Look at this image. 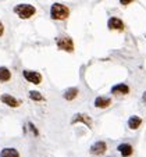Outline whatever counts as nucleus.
I'll list each match as a JSON object with an SVG mask.
<instances>
[{"mask_svg":"<svg viewBox=\"0 0 146 157\" xmlns=\"http://www.w3.org/2000/svg\"><path fill=\"white\" fill-rule=\"evenodd\" d=\"M50 17L52 20L64 21L70 17V9L61 3H54L50 7Z\"/></svg>","mask_w":146,"mask_h":157,"instance_id":"1","label":"nucleus"},{"mask_svg":"<svg viewBox=\"0 0 146 157\" xmlns=\"http://www.w3.org/2000/svg\"><path fill=\"white\" fill-rule=\"evenodd\" d=\"M14 13L21 18V20H28L32 15H35L36 9L32 4H17L14 7Z\"/></svg>","mask_w":146,"mask_h":157,"instance_id":"2","label":"nucleus"},{"mask_svg":"<svg viewBox=\"0 0 146 157\" xmlns=\"http://www.w3.org/2000/svg\"><path fill=\"white\" fill-rule=\"evenodd\" d=\"M56 44L60 50L68 52V53H72L74 52V42L70 36H59L56 38Z\"/></svg>","mask_w":146,"mask_h":157,"instance_id":"3","label":"nucleus"},{"mask_svg":"<svg viewBox=\"0 0 146 157\" xmlns=\"http://www.w3.org/2000/svg\"><path fill=\"white\" fill-rule=\"evenodd\" d=\"M22 75L24 78L28 81L29 83H33V85H39L42 82V75L39 74L38 71H29V70H24L22 71Z\"/></svg>","mask_w":146,"mask_h":157,"instance_id":"4","label":"nucleus"},{"mask_svg":"<svg viewBox=\"0 0 146 157\" xmlns=\"http://www.w3.org/2000/svg\"><path fill=\"white\" fill-rule=\"evenodd\" d=\"M106 150H107V145H106V142H103V140H99V142L93 143L92 146H90V154H93V156H102V154L106 153Z\"/></svg>","mask_w":146,"mask_h":157,"instance_id":"5","label":"nucleus"},{"mask_svg":"<svg viewBox=\"0 0 146 157\" xmlns=\"http://www.w3.org/2000/svg\"><path fill=\"white\" fill-rule=\"evenodd\" d=\"M0 100H2L3 104H6V106H9V107H13V109H17V107H20V104H21L20 100H17L15 98H13L11 95H7V93L0 96Z\"/></svg>","mask_w":146,"mask_h":157,"instance_id":"6","label":"nucleus"},{"mask_svg":"<svg viewBox=\"0 0 146 157\" xmlns=\"http://www.w3.org/2000/svg\"><path fill=\"white\" fill-rule=\"evenodd\" d=\"M78 122H83L88 128H92V120H90V117L86 116V114H81V113L75 114L71 120V124L74 125V124H78Z\"/></svg>","mask_w":146,"mask_h":157,"instance_id":"7","label":"nucleus"},{"mask_svg":"<svg viewBox=\"0 0 146 157\" xmlns=\"http://www.w3.org/2000/svg\"><path fill=\"white\" fill-rule=\"evenodd\" d=\"M107 27L111 31H122L124 29V22L117 17H111L107 22Z\"/></svg>","mask_w":146,"mask_h":157,"instance_id":"8","label":"nucleus"},{"mask_svg":"<svg viewBox=\"0 0 146 157\" xmlns=\"http://www.w3.org/2000/svg\"><path fill=\"white\" fill-rule=\"evenodd\" d=\"M117 149H118V151L121 153L122 157H129L134 153V149H132V146L129 145V143H121Z\"/></svg>","mask_w":146,"mask_h":157,"instance_id":"9","label":"nucleus"},{"mask_svg":"<svg viewBox=\"0 0 146 157\" xmlns=\"http://www.w3.org/2000/svg\"><path fill=\"white\" fill-rule=\"evenodd\" d=\"M111 104V100L109 98H104V96H99L95 99V107L98 109H106Z\"/></svg>","mask_w":146,"mask_h":157,"instance_id":"10","label":"nucleus"},{"mask_svg":"<svg viewBox=\"0 0 146 157\" xmlns=\"http://www.w3.org/2000/svg\"><path fill=\"white\" fill-rule=\"evenodd\" d=\"M111 93H114V95H127V93H129V88L124 83H118V85L111 88Z\"/></svg>","mask_w":146,"mask_h":157,"instance_id":"11","label":"nucleus"},{"mask_svg":"<svg viewBox=\"0 0 146 157\" xmlns=\"http://www.w3.org/2000/svg\"><path fill=\"white\" fill-rule=\"evenodd\" d=\"M0 157H21L17 149L14 147H4L0 151Z\"/></svg>","mask_w":146,"mask_h":157,"instance_id":"12","label":"nucleus"},{"mask_svg":"<svg viewBox=\"0 0 146 157\" xmlns=\"http://www.w3.org/2000/svg\"><path fill=\"white\" fill-rule=\"evenodd\" d=\"M11 79V71L7 67H0V82H9Z\"/></svg>","mask_w":146,"mask_h":157,"instance_id":"13","label":"nucleus"},{"mask_svg":"<svg viewBox=\"0 0 146 157\" xmlns=\"http://www.w3.org/2000/svg\"><path fill=\"white\" fill-rule=\"evenodd\" d=\"M78 92H79V90H78L77 88H68L66 92H64L63 96H64L66 100H74V99L78 96Z\"/></svg>","mask_w":146,"mask_h":157,"instance_id":"14","label":"nucleus"},{"mask_svg":"<svg viewBox=\"0 0 146 157\" xmlns=\"http://www.w3.org/2000/svg\"><path fill=\"white\" fill-rule=\"evenodd\" d=\"M140 124H142V118L138 116H134L128 120V127L131 128V129H138V128L140 127Z\"/></svg>","mask_w":146,"mask_h":157,"instance_id":"15","label":"nucleus"},{"mask_svg":"<svg viewBox=\"0 0 146 157\" xmlns=\"http://www.w3.org/2000/svg\"><path fill=\"white\" fill-rule=\"evenodd\" d=\"M29 99L33 101H45V98L40 95L39 92H36V90H31L29 92Z\"/></svg>","mask_w":146,"mask_h":157,"instance_id":"16","label":"nucleus"},{"mask_svg":"<svg viewBox=\"0 0 146 157\" xmlns=\"http://www.w3.org/2000/svg\"><path fill=\"white\" fill-rule=\"evenodd\" d=\"M28 125H29V129L32 131V133H33V135H35V136H38V135H39V131H38V128H36L35 125L32 124V122H29V124H28Z\"/></svg>","mask_w":146,"mask_h":157,"instance_id":"17","label":"nucleus"},{"mask_svg":"<svg viewBox=\"0 0 146 157\" xmlns=\"http://www.w3.org/2000/svg\"><path fill=\"white\" fill-rule=\"evenodd\" d=\"M134 0H120V3L121 4H124V6H127V4H129V3H132Z\"/></svg>","mask_w":146,"mask_h":157,"instance_id":"18","label":"nucleus"},{"mask_svg":"<svg viewBox=\"0 0 146 157\" xmlns=\"http://www.w3.org/2000/svg\"><path fill=\"white\" fill-rule=\"evenodd\" d=\"M3 33H4V25L0 22V38L3 36Z\"/></svg>","mask_w":146,"mask_h":157,"instance_id":"19","label":"nucleus"},{"mask_svg":"<svg viewBox=\"0 0 146 157\" xmlns=\"http://www.w3.org/2000/svg\"><path fill=\"white\" fill-rule=\"evenodd\" d=\"M142 101H143V104H146V92L143 93V96H142Z\"/></svg>","mask_w":146,"mask_h":157,"instance_id":"20","label":"nucleus"}]
</instances>
